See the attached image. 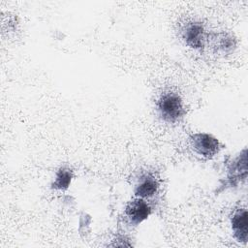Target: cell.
I'll return each instance as SVG.
<instances>
[{"label":"cell","instance_id":"obj_3","mask_svg":"<svg viewBox=\"0 0 248 248\" xmlns=\"http://www.w3.org/2000/svg\"><path fill=\"white\" fill-rule=\"evenodd\" d=\"M181 37L185 44L194 49H203L207 41L204 26L200 21H189L181 29Z\"/></svg>","mask_w":248,"mask_h":248},{"label":"cell","instance_id":"obj_7","mask_svg":"<svg viewBox=\"0 0 248 248\" xmlns=\"http://www.w3.org/2000/svg\"><path fill=\"white\" fill-rule=\"evenodd\" d=\"M159 188L157 179L150 173L142 174L135 186V195L140 199H147L153 197Z\"/></svg>","mask_w":248,"mask_h":248},{"label":"cell","instance_id":"obj_4","mask_svg":"<svg viewBox=\"0 0 248 248\" xmlns=\"http://www.w3.org/2000/svg\"><path fill=\"white\" fill-rule=\"evenodd\" d=\"M150 213L151 207L149 204L143 199L138 197L128 202L124 211L128 223L132 226H137L146 220Z\"/></svg>","mask_w":248,"mask_h":248},{"label":"cell","instance_id":"obj_2","mask_svg":"<svg viewBox=\"0 0 248 248\" xmlns=\"http://www.w3.org/2000/svg\"><path fill=\"white\" fill-rule=\"evenodd\" d=\"M190 145L194 152L205 159L214 157L220 148L219 140L205 133H196L190 137Z\"/></svg>","mask_w":248,"mask_h":248},{"label":"cell","instance_id":"obj_8","mask_svg":"<svg viewBox=\"0 0 248 248\" xmlns=\"http://www.w3.org/2000/svg\"><path fill=\"white\" fill-rule=\"evenodd\" d=\"M228 179L231 181L232 185L236 184L242 179L247 177V152L244 149L240 155L235 158L229 167L228 170Z\"/></svg>","mask_w":248,"mask_h":248},{"label":"cell","instance_id":"obj_6","mask_svg":"<svg viewBox=\"0 0 248 248\" xmlns=\"http://www.w3.org/2000/svg\"><path fill=\"white\" fill-rule=\"evenodd\" d=\"M247 210L246 208L237 209L232 219L231 226L233 233V237L240 243L247 242V233H248V220H247Z\"/></svg>","mask_w":248,"mask_h":248},{"label":"cell","instance_id":"obj_5","mask_svg":"<svg viewBox=\"0 0 248 248\" xmlns=\"http://www.w3.org/2000/svg\"><path fill=\"white\" fill-rule=\"evenodd\" d=\"M210 42L214 51L222 55H229L232 53L236 47L235 38L231 33L225 31L213 34L210 37Z\"/></svg>","mask_w":248,"mask_h":248},{"label":"cell","instance_id":"obj_9","mask_svg":"<svg viewBox=\"0 0 248 248\" xmlns=\"http://www.w3.org/2000/svg\"><path fill=\"white\" fill-rule=\"evenodd\" d=\"M73 178L72 170L67 168H61L57 170L54 181L51 184V188L55 190H66L68 189Z\"/></svg>","mask_w":248,"mask_h":248},{"label":"cell","instance_id":"obj_1","mask_svg":"<svg viewBox=\"0 0 248 248\" xmlns=\"http://www.w3.org/2000/svg\"><path fill=\"white\" fill-rule=\"evenodd\" d=\"M157 109L161 118L168 123H176L184 113V107L180 96L172 91L163 93L157 101Z\"/></svg>","mask_w":248,"mask_h":248}]
</instances>
